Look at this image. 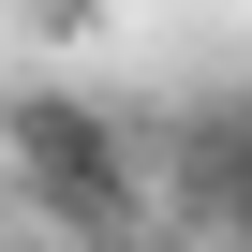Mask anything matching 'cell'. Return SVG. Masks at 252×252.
Listing matches in <instances>:
<instances>
[{"instance_id": "obj_1", "label": "cell", "mask_w": 252, "mask_h": 252, "mask_svg": "<svg viewBox=\"0 0 252 252\" xmlns=\"http://www.w3.org/2000/svg\"><path fill=\"white\" fill-rule=\"evenodd\" d=\"M0 149H15V193H30L74 252L149 237V178H134V149H119V119H104V104L30 89V104H0Z\"/></svg>"}, {"instance_id": "obj_2", "label": "cell", "mask_w": 252, "mask_h": 252, "mask_svg": "<svg viewBox=\"0 0 252 252\" xmlns=\"http://www.w3.org/2000/svg\"><path fill=\"white\" fill-rule=\"evenodd\" d=\"M163 237L178 252H252V89H222V104H193L178 119V149H163Z\"/></svg>"}, {"instance_id": "obj_3", "label": "cell", "mask_w": 252, "mask_h": 252, "mask_svg": "<svg viewBox=\"0 0 252 252\" xmlns=\"http://www.w3.org/2000/svg\"><path fill=\"white\" fill-rule=\"evenodd\" d=\"M119 252H178V237H163V222H149V237H119Z\"/></svg>"}]
</instances>
